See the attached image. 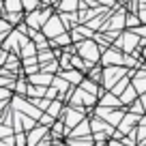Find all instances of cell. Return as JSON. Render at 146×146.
I'll return each instance as SVG.
<instances>
[{
    "label": "cell",
    "instance_id": "obj_4",
    "mask_svg": "<svg viewBox=\"0 0 146 146\" xmlns=\"http://www.w3.org/2000/svg\"><path fill=\"white\" fill-rule=\"evenodd\" d=\"M137 41H140V36H137L133 30H129V32L120 35L118 39L114 41V47H116V50H125V52H133V47L137 45Z\"/></svg>",
    "mask_w": 146,
    "mask_h": 146
},
{
    "label": "cell",
    "instance_id": "obj_6",
    "mask_svg": "<svg viewBox=\"0 0 146 146\" xmlns=\"http://www.w3.org/2000/svg\"><path fill=\"white\" fill-rule=\"evenodd\" d=\"M54 75L52 73H39V75H30L28 82L30 84H41V86H47V84H54Z\"/></svg>",
    "mask_w": 146,
    "mask_h": 146
},
{
    "label": "cell",
    "instance_id": "obj_17",
    "mask_svg": "<svg viewBox=\"0 0 146 146\" xmlns=\"http://www.w3.org/2000/svg\"><path fill=\"white\" fill-rule=\"evenodd\" d=\"M78 135H90V125H88V123L78 125V129L73 131V137H78Z\"/></svg>",
    "mask_w": 146,
    "mask_h": 146
},
{
    "label": "cell",
    "instance_id": "obj_29",
    "mask_svg": "<svg viewBox=\"0 0 146 146\" xmlns=\"http://www.w3.org/2000/svg\"><path fill=\"white\" fill-rule=\"evenodd\" d=\"M62 129H64V125H62V123H58V125L54 127V135H62Z\"/></svg>",
    "mask_w": 146,
    "mask_h": 146
},
{
    "label": "cell",
    "instance_id": "obj_12",
    "mask_svg": "<svg viewBox=\"0 0 146 146\" xmlns=\"http://www.w3.org/2000/svg\"><path fill=\"white\" fill-rule=\"evenodd\" d=\"M82 118H84V114H80V112H75V110H69L67 116H64V123H67L69 127H73V125H78Z\"/></svg>",
    "mask_w": 146,
    "mask_h": 146
},
{
    "label": "cell",
    "instance_id": "obj_24",
    "mask_svg": "<svg viewBox=\"0 0 146 146\" xmlns=\"http://www.w3.org/2000/svg\"><path fill=\"white\" fill-rule=\"evenodd\" d=\"M101 129H105V133H112V129L105 127V125H101ZM92 131H99V123H97V120L92 123Z\"/></svg>",
    "mask_w": 146,
    "mask_h": 146
},
{
    "label": "cell",
    "instance_id": "obj_18",
    "mask_svg": "<svg viewBox=\"0 0 146 146\" xmlns=\"http://www.w3.org/2000/svg\"><path fill=\"white\" fill-rule=\"evenodd\" d=\"M120 118H123V112H108V114H105V120H110L112 125L120 123Z\"/></svg>",
    "mask_w": 146,
    "mask_h": 146
},
{
    "label": "cell",
    "instance_id": "obj_11",
    "mask_svg": "<svg viewBox=\"0 0 146 146\" xmlns=\"http://www.w3.org/2000/svg\"><path fill=\"white\" fill-rule=\"evenodd\" d=\"M62 78H67V82H71V84H82V75H80L78 69H69V71H62Z\"/></svg>",
    "mask_w": 146,
    "mask_h": 146
},
{
    "label": "cell",
    "instance_id": "obj_21",
    "mask_svg": "<svg viewBox=\"0 0 146 146\" xmlns=\"http://www.w3.org/2000/svg\"><path fill=\"white\" fill-rule=\"evenodd\" d=\"M133 86H135L137 90H144V88H146V78H140V80H133Z\"/></svg>",
    "mask_w": 146,
    "mask_h": 146
},
{
    "label": "cell",
    "instance_id": "obj_27",
    "mask_svg": "<svg viewBox=\"0 0 146 146\" xmlns=\"http://www.w3.org/2000/svg\"><path fill=\"white\" fill-rule=\"evenodd\" d=\"M137 15H140V22H142V24H146V7H142V9L137 11Z\"/></svg>",
    "mask_w": 146,
    "mask_h": 146
},
{
    "label": "cell",
    "instance_id": "obj_23",
    "mask_svg": "<svg viewBox=\"0 0 146 146\" xmlns=\"http://www.w3.org/2000/svg\"><path fill=\"white\" fill-rule=\"evenodd\" d=\"M120 101H125V103L133 101V88H131V90H127V92H125V95H123V99H120Z\"/></svg>",
    "mask_w": 146,
    "mask_h": 146
},
{
    "label": "cell",
    "instance_id": "obj_13",
    "mask_svg": "<svg viewBox=\"0 0 146 146\" xmlns=\"http://www.w3.org/2000/svg\"><path fill=\"white\" fill-rule=\"evenodd\" d=\"M71 41H73V36L69 35V32H64V35H60V36H56L54 41H52V47H58V45H71Z\"/></svg>",
    "mask_w": 146,
    "mask_h": 146
},
{
    "label": "cell",
    "instance_id": "obj_5",
    "mask_svg": "<svg viewBox=\"0 0 146 146\" xmlns=\"http://www.w3.org/2000/svg\"><path fill=\"white\" fill-rule=\"evenodd\" d=\"M101 62H103V64H125V56L120 54L116 47H110V50L103 54Z\"/></svg>",
    "mask_w": 146,
    "mask_h": 146
},
{
    "label": "cell",
    "instance_id": "obj_20",
    "mask_svg": "<svg viewBox=\"0 0 146 146\" xmlns=\"http://www.w3.org/2000/svg\"><path fill=\"white\" fill-rule=\"evenodd\" d=\"M101 103H103V105H118L120 101H118V99H114V95H105L103 99H101Z\"/></svg>",
    "mask_w": 146,
    "mask_h": 146
},
{
    "label": "cell",
    "instance_id": "obj_15",
    "mask_svg": "<svg viewBox=\"0 0 146 146\" xmlns=\"http://www.w3.org/2000/svg\"><path fill=\"white\" fill-rule=\"evenodd\" d=\"M22 5H24V11H26V13H32V11H39L41 0H22Z\"/></svg>",
    "mask_w": 146,
    "mask_h": 146
},
{
    "label": "cell",
    "instance_id": "obj_14",
    "mask_svg": "<svg viewBox=\"0 0 146 146\" xmlns=\"http://www.w3.org/2000/svg\"><path fill=\"white\" fill-rule=\"evenodd\" d=\"M41 135H45V129H43V127H39V129H35V131H30V133H28V144L35 146L36 142H39V137H41Z\"/></svg>",
    "mask_w": 146,
    "mask_h": 146
},
{
    "label": "cell",
    "instance_id": "obj_1",
    "mask_svg": "<svg viewBox=\"0 0 146 146\" xmlns=\"http://www.w3.org/2000/svg\"><path fill=\"white\" fill-rule=\"evenodd\" d=\"M78 56H82L84 60H88L90 64H95L99 60V45L92 39H86V41L78 43Z\"/></svg>",
    "mask_w": 146,
    "mask_h": 146
},
{
    "label": "cell",
    "instance_id": "obj_19",
    "mask_svg": "<svg viewBox=\"0 0 146 146\" xmlns=\"http://www.w3.org/2000/svg\"><path fill=\"white\" fill-rule=\"evenodd\" d=\"M60 101H56V103H50V108H47V114L50 116H58V112H60Z\"/></svg>",
    "mask_w": 146,
    "mask_h": 146
},
{
    "label": "cell",
    "instance_id": "obj_7",
    "mask_svg": "<svg viewBox=\"0 0 146 146\" xmlns=\"http://www.w3.org/2000/svg\"><path fill=\"white\" fill-rule=\"evenodd\" d=\"M80 2L82 0H60L58 9H60V13H75L80 9Z\"/></svg>",
    "mask_w": 146,
    "mask_h": 146
},
{
    "label": "cell",
    "instance_id": "obj_8",
    "mask_svg": "<svg viewBox=\"0 0 146 146\" xmlns=\"http://www.w3.org/2000/svg\"><path fill=\"white\" fill-rule=\"evenodd\" d=\"M2 5H5V13H22L24 11L22 0H2Z\"/></svg>",
    "mask_w": 146,
    "mask_h": 146
},
{
    "label": "cell",
    "instance_id": "obj_28",
    "mask_svg": "<svg viewBox=\"0 0 146 146\" xmlns=\"http://www.w3.org/2000/svg\"><path fill=\"white\" fill-rule=\"evenodd\" d=\"M7 135H11V129H9V127H2V125H0V137H7Z\"/></svg>",
    "mask_w": 146,
    "mask_h": 146
},
{
    "label": "cell",
    "instance_id": "obj_31",
    "mask_svg": "<svg viewBox=\"0 0 146 146\" xmlns=\"http://www.w3.org/2000/svg\"><path fill=\"white\" fill-rule=\"evenodd\" d=\"M110 146H125V144H116V142H110Z\"/></svg>",
    "mask_w": 146,
    "mask_h": 146
},
{
    "label": "cell",
    "instance_id": "obj_26",
    "mask_svg": "<svg viewBox=\"0 0 146 146\" xmlns=\"http://www.w3.org/2000/svg\"><path fill=\"white\" fill-rule=\"evenodd\" d=\"M99 7H114V0H97Z\"/></svg>",
    "mask_w": 146,
    "mask_h": 146
},
{
    "label": "cell",
    "instance_id": "obj_9",
    "mask_svg": "<svg viewBox=\"0 0 146 146\" xmlns=\"http://www.w3.org/2000/svg\"><path fill=\"white\" fill-rule=\"evenodd\" d=\"M123 69H116V67H110L108 69V71H105V78H108V80H105V86H112V84H114V82H118V80H116V78H120V75H123Z\"/></svg>",
    "mask_w": 146,
    "mask_h": 146
},
{
    "label": "cell",
    "instance_id": "obj_10",
    "mask_svg": "<svg viewBox=\"0 0 146 146\" xmlns=\"http://www.w3.org/2000/svg\"><path fill=\"white\" fill-rule=\"evenodd\" d=\"M36 50H39V47H36L32 41H26V43L22 45V56H24V60H26V58H35V56H39V54H36Z\"/></svg>",
    "mask_w": 146,
    "mask_h": 146
},
{
    "label": "cell",
    "instance_id": "obj_30",
    "mask_svg": "<svg viewBox=\"0 0 146 146\" xmlns=\"http://www.w3.org/2000/svg\"><path fill=\"white\" fill-rule=\"evenodd\" d=\"M17 144H19V146H24V135H17Z\"/></svg>",
    "mask_w": 146,
    "mask_h": 146
},
{
    "label": "cell",
    "instance_id": "obj_2",
    "mask_svg": "<svg viewBox=\"0 0 146 146\" xmlns=\"http://www.w3.org/2000/svg\"><path fill=\"white\" fill-rule=\"evenodd\" d=\"M50 17H52V9H50V7H45V9H39V11L28 13L24 22H26L32 30H36V28H43V26H45V24L50 22Z\"/></svg>",
    "mask_w": 146,
    "mask_h": 146
},
{
    "label": "cell",
    "instance_id": "obj_22",
    "mask_svg": "<svg viewBox=\"0 0 146 146\" xmlns=\"http://www.w3.org/2000/svg\"><path fill=\"white\" fill-rule=\"evenodd\" d=\"M7 58H9V52H7L5 47H0V64H5Z\"/></svg>",
    "mask_w": 146,
    "mask_h": 146
},
{
    "label": "cell",
    "instance_id": "obj_3",
    "mask_svg": "<svg viewBox=\"0 0 146 146\" xmlns=\"http://www.w3.org/2000/svg\"><path fill=\"white\" fill-rule=\"evenodd\" d=\"M43 30V35L50 39V41H54L56 36H60V35H64V30H67V26L62 24V19H60V15H52L50 17V22L45 24V26L41 28Z\"/></svg>",
    "mask_w": 146,
    "mask_h": 146
},
{
    "label": "cell",
    "instance_id": "obj_16",
    "mask_svg": "<svg viewBox=\"0 0 146 146\" xmlns=\"http://www.w3.org/2000/svg\"><path fill=\"white\" fill-rule=\"evenodd\" d=\"M140 15H133V13H127V28H131V30H135L137 26H140Z\"/></svg>",
    "mask_w": 146,
    "mask_h": 146
},
{
    "label": "cell",
    "instance_id": "obj_25",
    "mask_svg": "<svg viewBox=\"0 0 146 146\" xmlns=\"http://www.w3.org/2000/svg\"><path fill=\"white\" fill-rule=\"evenodd\" d=\"M133 32H135L137 36H146V24H144V26H137V28H135Z\"/></svg>",
    "mask_w": 146,
    "mask_h": 146
}]
</instances>
